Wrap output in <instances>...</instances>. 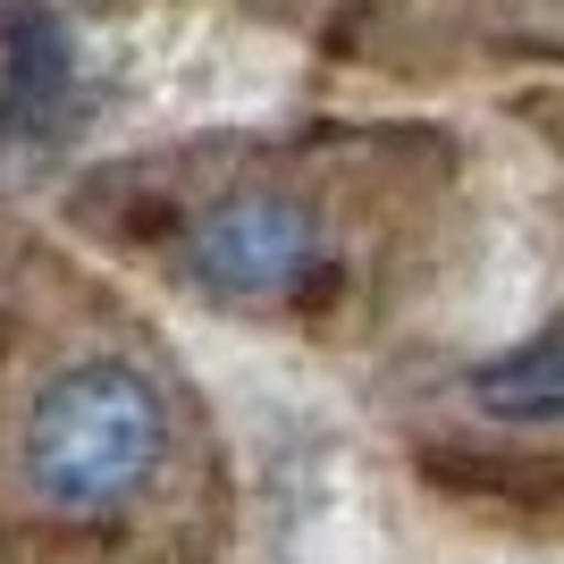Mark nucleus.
I'll list each match as a JSON object with an SVG mask.
<instances>
[{"label": "nucleus", "instance_id": "obj_2", "mask_svg": "<svg viewBox=\"0 0 564 564\" xmlns=\"http://www.w3.org/2000/svg\"><path fill=\"white\" fill-rule=\"evenodd\" d=\"M312 261H321V228L286 194H236L194 228V279L228 304H279L312 279Z\"/></svg>", "mask_w": 564, "mask_h": 564}, {"label": "nucleus", "instance_id": "obj_4", "mask_svg": "<svg viewBox=\"0 0 564 564\" xmlns=\"http://www.w3.org/2000/svg\"><path fill=\"white\" fill-rule=\"evenodd\" d=\"M471 397L497 422H564V337L514 354V362H489V371L471 379Z\"/></svg>", "mask_w": 564, "mask_h": 564}, {"label": "nucleus", "instance_id": "obj_1", "mask_svg": "<svg viewBox=\"0 0 564 564\" xmlns=\"http://www.w3.org/2000/svg\"><path fill=\"white\" fill-rule=\"evenodd\" d=\"M169 404L135 362H76L25 413V480L59 514H110L161 471Z\"/></svg>", "mask_w": 564, "mask_h": 564}, {"label": "nucleus", "instance_id": "obj_3", "mask_svg": "<svg viewBox=\"0 0 564 564\" xmlns=\"http://www.w3.org/2000/svg\"><path fill=\"white\" fill-rule=\"evenodd\" d=\"M76 101V59L68 34L51 18H18L9 25V51H0V135L9 143H43L68 127Z\"/></svg>", "mask_w": 564, "mask_h": 564}]
</instances>
